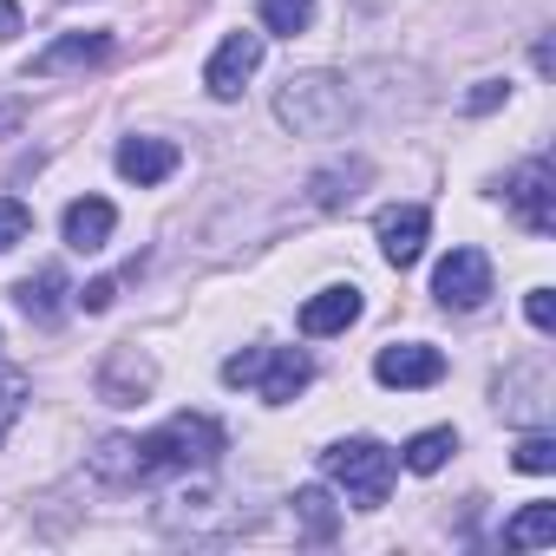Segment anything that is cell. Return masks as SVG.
<instances>
[{"label": "cell", "instance_id": "cell-1", "mask_svg": "<svg viewBox=\"0 0 556 556\" xmlns=\"http://www.w3.org/2000/svg\"><path fill=\"white\" fill-rule=\"evenodd\" d=\"M223 452V426L203 413H177L170 426L144 432V439H105L92 452V471L105 484H151L157 471H210Z\"/></svg>", "mask_w": 556, "mask_h": 556}, {"label": "cell", "instance_id": "cell-2", "mask_svg": "<svg viewBox=\"0 0 556 556\" xmlns=\"http://www.w3.org/2000/svg\"><path fill=\"white\" fill-rule=\"evenodd\" d=\"M321 471L361 504V510H380L387 504V491H393V471H400V458L380 445V439H341V445H328L321 452Z\"/></svg>", "mask_w": 556, "mask_h": 556}, {"label": "cell", "instance_id": "cell-3", "mask_svg": "<svg viewBox=\"0 0 556 556\" xmlns=\"http://www.w3.org/2000/svg\"><path fill=\"white\" fill-rule=\"evenodd\" d=\"M223 380L229 387H255L268 406H289L315 380V361L302 348H249V354H229L223 361Z\"/></svg>", "mask_w": 556, "mask_h": 556}, {"label": "cell", "instance_id": "cell-4", "mask_svg": "<svg viewBox=\"0 0 556 556\" xmlns=\"http://www.w3.org/2000/svg\"><path fill=\"white\" fill-rule=\"evenodd\" d=\"M275 118L295 125V131H334V125L348 118V92H341V79H328V73L289 79L282 99H275Z\"/></svg>", "mask_w": 556, "mask_h": 556}, {"label": "cell", "instance_id": "cell-5", "mask_svg": "<svg viewBox=\"0 0 556 556\" xmlns=\"http://www.w3.org/2000/svg\"><path fill=\"white\" fill-rule=\"evenodd\" d=\"M432 295H439V308H452V315L484 308V295H491V255H484V249H452V255L439 262V275H432Z\"/></svg>", "mask_w": 556, "mask_h": 556}, {"label": "cell", "instance_id": "cell-6", "mask_svg": "<svg viewBox=\"0 0 556 556\" xmlns=\"http://www.w3.org/2000/svg\"><path fill=\"white\" fill-rule=\"evenodd\" d=\"M549 184H556V177H549V157H530V164L510 177V190H504V197H510V216H517L530 236H549V229H556V190H549Z\"/></svg>", "mask_w": 556, "mask_h": 556}, {"label": "cell", "instance_id": "cell-7", "mask_svg": "<svg viewBox=\"0 0 556 556\" xmlns=\"http://www.w3.org/2000/svg\"><path fill=\"white\" fill-rule=\"evenodd\" d=\"M255 66H262V34H229V40L216 47V60L203 66L210 99H242V86L255 79Z\"/></svg>", "mask_w": 556, "mask_h": 556}, {"label": "cell", "instance_id": "cell-8", "mask_svg": "<svg viewBox=\"0 0 556 556\" xmlns=\"http://www.w3.org/2000/svg\"><path fill=\"white\" fill-rule=\"evenodd\" d=\"M426 236H432V210L426 203H393L380 210V255L393 268H413L426 255Z\"/></svg>", "mask_w": 556, "mask_h": 556}, {"label": "cell", "instance_id": "cell-9", "mask_svg": "<svg viewBox=\"0 0 556 556\" xmlns=\"http://www.w3.org/2000/svg\"><path fill=\"white\" fill-rule=\"evenodd\" d=\"M374 380L380 387H439L445 380V354L426 348V341H393V348H380Z\"/></svg>", "mask_w": 556, "mask_h": 556}, {"label": "cell", "instance_id": "cell-10", "mask_svg": "<svg viewBox=\"0 0 556 556\" xmlns=\"http://www.w3.org/2000/svg\"><path fill=\"white\" fill-rule=\"evenodd\" d=\"M66 249H79V255H92V249H105L112 242V229H118V210L105 203V197H79V203H66Z\"/></svg>", "mask_w": 556, "mask_h": 556}, {"label": "cell", "instance_id": "cell-11", "mask_svg": "<svg viewBox=\"0 0 556 556\" xmlns=\"http://www.w3.org/2000/svg\"><path fill=\"white\" fill-rule=\"evenodd\" d=\"M361 321V289L348 282V289H321L308 308H302V334L308 341H328V334H348Z\"/></svg>", "mask_w": 556, "mask_h": 556}, {"label": "cell", "instance_id": "cell-12", "mask_svg": "<svg viewBox=\"0 0 556 556\" xmlns=\"http://www.w3.org/2000/svg\"><path fill=\"white\" fill-rule=\"evenodd\" d=\"M177 164H184V151L164 138H125L118 144V177H131V184H164Z\"/></svg>", "mask_w": 556, "mask_h": 556}, {"label": "cell", "instance_id": "cell-13", "mask_svg": "<svg viewBox=\"0 0 556 556\" xmlns=\"http://www.w3.org/2000/svg\"><path fill=\"white\" fill-rule=\"evenodd\" d=\"M105 53H112V34H66V40H53V47L34 60V73H40V79H60V73L99 66Z\"/></svg>", "mask_w": 556, "mask_h": 556}, {"label": "cell", "instance_id": "cell-14", "mask_svg": "<svg viewBox=\"0 0 556 556\" xmlns=\"http://www.w3.org/2000/svg\"><path fill=\"white\" fill-rule=\"evenodd\" d=\"M151 361L138 354V348H118L112 361H105V374H99V393L112 400V406H138V393H151Z\"/></svg>", "mask_w": 556, "mask_h": 556}, {"label": "cell", "instance_id": "cell-15", "mask_svg": "<svg viewBox=\"0 0 556 556\" xmlns=\"http://www.w3.org/2000/svg\"><path fill=\"white\" fill-rule=\"evenodd\" d=\"M21 308H27L40 328H53V321L66 315V275H60V268H40V275H27V282H21Z\"/></svg>", "mask_w": 556, "mask_h": 556}, {"label": "cell", "instance_id": "cell-16", "mask_svg": "<svg viewBox=\"0 0 556 556\" xmlns=\"http://www.w3.org/2000/svg\"><path fill=\"white\" fill-rule=\"evenodd\" d=\"M295 523H302L308 543H328V536L341 530V510H334V497H328L321 484H308V491H295Z\"/></svg>", "mask_w": 556, "mask_h": 556}, {"label": "cell", "instance_id": "cell-17", "mask_svg": "<svg viewBox=\"0 0 556 556\" xmlns=\"http://www.w3.org/2000/svg\"><path fill=\"white\" fill-rule=\"evenodd\" d=\"M458 452V432L452 426H432V432H419L413 445H406V471H419V478H432L445 458Z\"/></svg>", "mask_w": 556, "mask_h": 556}, {"label": "cell", "instance_id": "cell-18", "mask_svg": "<svg viewBox=\"0 0 556 556\" xmlns=\"http://www.w3.org/2000/svg\"><path fill=\"white\" fill-rule=\"evenodd\" d=\"M504 543H510V549H536V543H556V504H530L517 523H504Z\"/></svg>", "mask_w": 556, "mask_h": 556}, {"label": "cell", "instance_id": "cell-19", "mask_svg": "<svg viewBox=\"0 0 556 556\" xmlns=\"http://www.w3.org/2000/svg\"><path fill=\"white\" fill-rule=\"evenodd\" d=\"M308 21H315V0H262V27L268 34H289L295 40Z\"/></svg>", "mask_w": 556, "mask_h": 556}, {"label": "cell", "instance_id": "cell-20", "mask_svg": "<svg viewBox=\"0 0 556 556\" xmlns=\"http://www.w3.org/2000/svg\"><path fill=\"white\" fill-rule=\"evenodd\" d=\"M27 413V374H14V367H0V439L14 432V419Z\"/></svg>", "mask_w": 556, "mask_h": 556}, {"label": "cell", "instance_id": "cell-21", "mask_svg": "<svg viewBox=\"0 0 556 556\" xmlns=\"http://www.w3.org/2000/svg\"><path fill=\"white\" fill-rule=\"evenodd\" d=\"M27 229H34V210L21 197H0V255H8L14 242H27Z\"/></svg>", "mask_w": 556, "mask_h": 556}, {"label": "cell", "instance_id": "cell-22", "mask_svg": "<svg viewBox=\"0 0 556 556\" xmlns=\"http://www.w3.org/2000/svg\"><path fill=\"white\" fill-rule=\"evenodd\" d=\"M517 471H530V478L556 471V439H549V432H530V439L517 445Z\"/></svg>", "mask_w": 556, "mask_h": 556}, {"label": "cell", "instance_id": "cell-23", "mask_svg": "<svg viewBox=\"0 0 556 556\" xmlns=\"http://www.w3.org/2000/svg\"><path fill=\"white\" fill-rule=\"evenodd\" d=\"M504 99H510V86H504V79H484V86L465 99V112H478V118H484V112H497Z\"/></svg>", "mask_w": 556, "mask_h": 556}, {"label": "cell", "instance_id": "cell-24", "mask_svg": "<svg viewBox=\"0 0 556 556\" xmlns=\"http://www.w3.org/2000/svg\"><path fill=\"white\" fill-rule=\"evenodd\" d=\"M112 295H118V282H112V275H105V282L79 289V308H86V315H105V308H112Z\"/></svg>", "mask_w": 556, "mask_h": 556}, {"label": "cell", "instance_id": "cell-25", "mask_svg": "<svg viewBox=\"0 0 556 556\" xmlns=\"http://www.w3.org/2000/svg\"><path fill=\"white\" fill-rule=\"evenodd\" d=\"M523 315H530V328H549V321H556V302H549V289H530Z\"/></svg>", "mask_w": 556, "mask_h": 556}, {"label": "cell", "instance_id": "cell-26", "mask_svg": "<svg viewBox=\"0 0 556 556\" xmlns=\"http://www.w3.org/2000/svg\"><path fill=\"white\" fill-rule=\"evenodd\" d=\"M21 34V8H14V0H0V40H14Z\"/></svg>", "mask_w": 556, "mask_h": 556}]
</instances>
